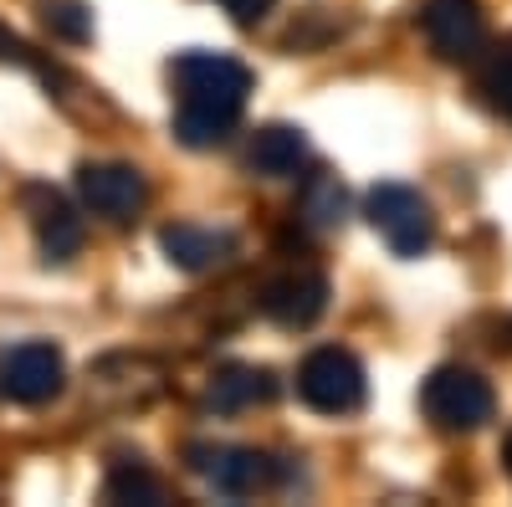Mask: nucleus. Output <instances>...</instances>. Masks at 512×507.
<instances>
[{
  "label": "nucleus",
  "instance_id": "nucleus-1",
  "mask_svg": "<svg viewBox=\"0 0 512 507\" xmlns=\"http://www.w3.org/2000/svg\"><path fill=\"white\" fill-rule=\"evenodd\" d=\"M175 82V139L185 149H216L236 134L251 98V67L226 52H180L169 62Z\"/></svg>",
  "mask_w": 512,
  "mask_h": 507
},
{
  "label": "nucleus",
  "instance_id": "nucleus-2",
  "mask_svg": "<svg viewBox=\"0 0 512 507\" xmlns=\"http://www.w3.org/2000/svg\"><path fill=\"white\" fill-rule=\"evenodd\" d=\"M420 410H425V420H431L441 436H472L497 415V395H492V385L477 369L441 364L420 385Z\"/></svg>",
  "mask_w": 512,
  "mask_h": 507
},
{
  "label": "nucleus",
  "instance_id": "nucleus-3",
  "mask_svg": "<svg viewBox=\"0 0 512 507\" xmlns=\"http://www.w3.org/2000/svg\"><path fill=\"white\" fill-rule=\"evenodd\" d=\"M297 395H303V405H313L318 415H354L369 400V374L349 349L323 344L297 364Z\"/></svg>",
  "mask_w": 512,
  "mask_h": 507
},
{
  "label": "nucleus",
  "instance_id": "nucleus-4",
  "mask_svg": "<svg viewBox=\"0 0 512 507\" xmlns=\"http://www.w3.org/2000/svg\"><path fill=\"white\" fill-rule=\"evenodd\" d=\"M364 216H369V226L384 236V246H390L395 257H425L431 241H436V210L410 185H395V180L374 185L364 195Z\"/></svg>",
  "mask_w": 512,
  "mask_h": 507
},
{
  "label": "nucleus",
  "instance_id": "nucleus-5",
  "mask_svg": "<svg viewBox=\"0 0 512 507\" xmlns=\"http://www.w3.org/2000/svg\"><path fill=\"white\" fill-rule=\"evenodd\" d=\"M77 200L88 216L108 226H128L149 205V180H144V169L123 164V159H88V164H77Z\"/></svg>",
  "mask_w": 512,
  "mask_h": 507
},
{
  "label": "nucleus",
  "instance_id": "nucleus-6",
  "mask_svg": "<svg viewBox=\"0 0 512 507\" xmlns=\"http://www.w3.org/2000/svg\"><path fill=\"white\" fill-rule=\"evenodd\" d=\"M67 385L62 349L47 338H26V344L0 349V395L11 405H47Z\"/></svg>",
  "mask_w": 512,
  "mask_h": 507
},
{
  "label": "nucleus",
  "instance_id": "nucleus-7",
  "mask_svg": "<svg viewBox=\"0 0 512 507\" xmlns=\"http://www.w3.org/2000/svg\"><path fill=\"white\" fill-rule=\"evenodd\" d=\"M190 472H200L221 497H256L277 482V461L251 446H190Z\"/></svg>",
  "mask_w": 512,
  "mask_h": 507
},
{
  "label": "nucleus",
  "instance_id": "nucleus-8",
  "mask_svg": "<svg viewBox=\"0 0 512 507\" xmlns=\"http://www.w3.org/2000/svg\"><path fill=\"white\" fill-rule=\"evenodd\" d=\"M88 395L103 410H144L164 395V364L144 354H108L88 374Z\"/></svg>",
  "mask_w": 512,
  "mask_h": 507
},
{
  "label": "nucleus",
  "instance_id": "nucleus-9",
  "mask_svg": "<svg viewBox=\"0 0 512 507\" xmlns=\"http://www.w3.org/2000/svg\"><path fill=\"white\" fill-rule=\"evenodd\" d=\"M420 31L441 62H472L487 47V16L477 0H425Z\"/></svg>",
  "mask_w": 512,
  "mask_h": 507
},
{
  "label": "nucleus",
  "instance_id": "nucleus-10",
  "mask_svg": "<svg viewBox=\"0 0 512 507\" xmlns=\"http://www.w3.org/2000/svg\"><path fill=\"white\" fill-rule=\"evenodd\" d=\"M21 200H26V216H31V231H36V246H41V262L67 267L82 251V236H88V226H82V216L72 210V200L52 185H26Z\"/></svg>",
  "mask_w": 512,
  "mask_h": 507
},
{
  "label": "nucleus",
  "instance_id": "nucleus-11",
  "mask_svg": "<svg viewBox=\"0 0 512 507\" xmlns=\"http://www.w3.org/2000/svg\"><path fill=\"white\" fill-rule=\"evenodd\" d=\"M262 313L277 328H313L328 313V277L313 267H292L262 287Z\"/></svg>",
  "mask_w": 512,
  "mask_h": 507
},
{
  "label": "nucleus",
  "instance_id": "nucleus-12",
  "mask_svg": "<svg viewBox=\"0 0 512 507\" xmlns=\"http://www.w3.org/2000/svg\"><path fill=\"white\" fill-rule=\"evenodd\" d=\"M164 257L175 262L180 272H210V267H226L236 257V236L216 231V226H195V221H175L159 231Z\"/></svg>",
  "mask_w": 512,
  "mask_h": 507
},
{
  "label": "nucleus",
  "instance_id": "nucleus-13",
  "mask_svg": "<svg viewBox=\"0 0 512 507\" xmlns=\"http://www.w3.org/2000/svg\"><path fill=\"white\" fill-rule=\"evenodd\" d=\"M303 164H308V134L292 129V123H267L246 144V169L262 180H292Z\"/></svg>",
  "mask_w": 512,
  "mask_h": 507
},
{
  "label": "nucleus",
  "instance_id": "nucleus-14",
  "mask_svg": "<svg viewBox=\"0 0 512 507\" xmlns=\"http://www.w3.org/2000/svg\"><path fill=\"white\" fill-rule=\"evenodd\" d=\"M277 395V379H272V369H256V364H226L216 379H210V410H221V415H231V410H251V405H267Z\"/></svg>",
  "mask_w": 512,
  "mask_h": 507
},
{
  "label": "nucleus",
  "instance_id": "nucleus-15",
  "mask_svg": "<svg viewBox=\"0 0 512 507\" xmlns=\"http://www.w3.org/2000/svg\"><path fill=\"white\" fill-rule=\"evenodd\" d=\"M297 216H303L313 231H338L349 216V190L338 175H328V169H318V175H308L303 195H297Z\"/></svg>",
  "mask_w": 512,
  "mask_h": 507
},
{
  "label": "nucleus",
  "instance_id": "nucleus-16",
  "mask_svg": "<svg viewBox=\"0 0 512 507\" xmlns=\"http://www.w3.org/2000/svg\"><path fill=\"white\" fill-rule=\"evenodd\" d=\"M103 497H108V502H144V507H159L169 492H164V482L144 467L139 456H118L113 467H108Z\"/></svg>",
  "mask_w": 512,
  "mask_h": 507
},
{
  "label": "nucleus",
  "instance_id": "nucleus-17",
  "mask_svg": "<svg viewBox=\"0 0 512 507\" xmlns=\"http://www.w3.org/2000/svg\"><path fill=\"white\" fill-rule=\"evenodd\" d=\"M36 6H41V21H47V31L57 41L82 47V41L93 36V11L82 6V0H36Z\"/></svg>",
  "mask_w": 512,
  "mask_h": 507
},
{
  "label": "nucleus",
  "instance_id": "nucleus-18",
  "mask_svg": "<svg viewBox=\"0 0 512 507\" xmlns=\"http://www.w3.org/2000/svg\"><path fill=\"white\" fill-rule=\"evenodd\" d=\"M482 93H487V103H492L502 118H512V41L492 52V62H487V72H482Z\"/></svg>",
  "mask_w": 512,
  "mask_h": 507
},
{
  "label": "nucleus",
  "instance_id": "nucleus-19",
  "mask_svg": "<svg viewBox=\"0 0 512 507\" xmlns=\"http://www.w3.org/2000/svg\"><path fill=\"white\" fill-rule=\"evenodd\" d=\"M221 6L231 11V21H236V26H256V21H262V16L277 6V0H221Z\"/></svg>",
  "mask_w": 512,
  "mask_h": 507
},
{
  "label": "nucleus",
  "instance_id": "nucleus-20",
  "mask_svg": "<svg viewBox=\"0 0 512 507\" xmlns=\"http://www.w3.org/2000/svg\"><path fill=\"white\" fill-rule=\"evenodd\" d=\"M502 467H507V477H512V431H507V441H502Z\"/></svg>",
  "mask_w": 512,
  "mask_h": 507
}]
</instances>
